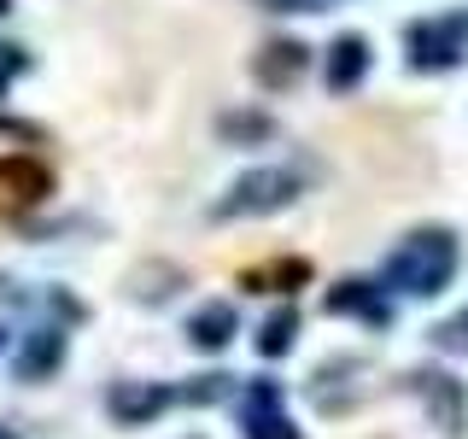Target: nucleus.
<instances>
[{"mask_svg": "<svg viewBox=\"0 0 468 439\" xmlns=\"http://www.w3.org/2000/svg\"><path fill=\"white\" fill-rule=\"evenodd\" d=\"M299 194H304V170L299 165H263V170L234 176L229 194L211 205V217L217 223H234V217H270V211H287Z\"/></svg>", "mask_w": 468, "mask_h": 439, "instance_id": "nucleus-2", "label": "nucleus"}, {"mask_svg": "<svg viewBox=\"0 0 468 439\" xmlns=\"http://www.w3.org/2000/svg\"><path fill=\"white\" fill-rule=\"evenodd\" d=\"M234 340V305L229 299H211L187 316V346L194 351H223Z\"/></svg>", "mask_w": 468, "mask_h": 439, "instance_id": "nucleus-12", "label": "nucleus"}, {"mask_svg": "<svg viewBox=\"0 0 468 439\" xmlns=\"http://www.w3.org/2000/svg\"><path fill=\"white\" fill-rule=\"evenodd\" d=\"M170 404H176V387H165V380H117L106 392V410L123 422V428H141V422L165 416Z\"/></svg>", "mask_w": 468, "mask_h": 439, "instance_id": "nucleus-7", "label": "nucleus"}, {"mask_svg": "<svg viewBox=\"0 0 468 439\" xmlns=\"http://www.w3.org/2000/svg\"><path fill=\"white\" fill-rule=\"evenodd\" d=\"M0 135H12V141H41V129L24 123V117H6V112H0Z\"/></svg>", "mask_w": 468, "mask_h": 439, "instance_id": "nucleus-20", "label": "nucleus"}, {"mask_svg": "<svg viewBox=\"0 0 468 439\" xmlns=\"http://www.w3.org/2000/svg\"><path fill=\"white\" fill-rule=\"evenodd\" d=\"M410 392L428 404L433 428H445V434H463L468 428V392H463L457 375H445V369H410Z\"/></svg>", "mask_w": 468, "mask_h": 439, "instance_id": "nucleus-5", "label": "nucleus"}, {"mask_svg": "<svg viewBox=\"0 0 468 439\" xmlns=\"http://www.w3.org/2000/svg\"><path fill=\"white\" fill-rule=\"evenodd\" d=\"M229 380H234V375H199L194 387H176V399H187V404H217V399H229Z\"/></svg>", "mask_w": 468, "mask_h": 439, "instance_id": "nucleus-16", "label": "nucleus"}, {"mask_svg": "<svg viewBox=\"0 0 468 439\" xmlns=\"http://www.w3.org/2000/svg\"><path fill=\"white\" fill-rule=\"evenodd\" d=\"M0 439H12V428H0Z\"/></svg>", "mask_w": 468, "mask_h": 439, "instance_id": "nucleus-22", "label": "nucleus"}, {"mask_svg": "<svg viewBox=\"0 0 468 439\" xmlns=\"http://www.w3.org/2000/svg\"><path fill=\"white\" fill-rule=\"evenodd\" d=\"M240 439H299V422L282 410L275 380H252L240 399Z\"/></svg>", "mask_w": 468, "mask_h": 439, "instance_id": "nucleus-6", "label": "nucleus"}, {"mask_svg": "<svg viewBox=\"0 0 468 439\" xmlns=\"http://www.w3.org/2000/svg\"><path fill=\"white\" fill-rule=\"evenodd\" d=\"M433 340H439V346H457V351H468V311H463V316H451V322H439V328H433Z\"/></svg>", "mask_w": 468, "mask_h": 439, "instance_id": "nucleus-18", "label": "nucleus"}, {"mask_svg": "<svg viewBox=\"0 0 468 439\" xmlns=\"http://www.w3.org/2000/svg\"><path fill=\"white\" fill-rule=\"evenodd\" d=\"M0 12H12V0H0Z\"/></svg>", "mask_w": 468, "mask_h": 439, "instance_id": "nucleus-21", "label": "nucleus"}, {"mask_svg": "<svg viewBox=\"0 0 468 439\" xmlns=\"http://www.w3.org/2000/svg\"><path fill=\"white\" fill-rule=\"evenodd\" d=\"M304 65H311V48H304V41H287V36H282V41H270V48L252 59V70H258V82H263V88H292Z\"/></svg>", "mask_w": 468, "mask_h": 439, "instance_id": "nucleus-10", "label": "nucleus"}, {"mask_svg": "<svg viewBox=\"0 0 468 439\" xmlns=\"http://www.w3.org/2000/svg\"><path fill=\"white\" fill-rule=\"evenodd\" d=\"M58 363H65V334L58 328H36V334H24V346H18V380H48Z\"/></svg>", "mask_w": 468, "mask_h": 439, "instance_id": "nucleus-11", "label": "nucleus"}, {"mask_svg": "<svg viewBox=\"0 0 468 439\" xmlns=\"http://www.w3.org/2000/svg\"><path fill=\"white\" fill-rule=\"evenodd\" d=\"M270 12H322V6H340V0H258Z\"/></svg>", "mask_w": 468, "mask_h": 439, "instance_id": "nucleus-19", "label": "nucleus"}, {"mask_svg": "<svg viewBox=\"0 0 468 439\" xmlns=\"http://www.w3.org/2000/svg\"><path fill=\"white\" fill-rule=\"evenodd\" d=\"M240 287H252V293H292V287H311V263H304V258L258 263V270L240 275Z\"/></svg>", "mask_w": 468, "mask_h": 439, "instance_id": "nucleus-13", "label": "nucleus"}, {"mask_svg": "<svg viewBox=\"0 0 468 439\" xmlns=\"http://www.w3.org/2000/svg\"><path fill=\"white\" fill-rule=\"evenodd\" d=\"M24 70H29V53L12 48V41H0V88H6L12 77H24Z\"/></svg>", "mask_w": 468, "mask_h": 439, "instance_id": "nucleus-17", "label": "nucleus"}, {"mask_svg": "<svg viewBox=\"0 0 468 439\" xmlns=\"http://www.w3.org/2000/svg\"><path fill=\"white\" fill-rule=\"evenodd\" d=\"M217 129H223L234 146H258V141H270V135H275L270 112H223V117H217Z\"/></svg>", "mask_w": 468, "mask_h": 439, "instance_id": "nucleus-15", "label": "nucleus"}, {"mask_svg": "<svg viewBox=\"0 0 468 439\" xmlns=\"http://www.w3.org/2000/svg\"><path fill=\"white\" fill-rule=\"evenodd\" d=\"M322 77H328L334 94H351L363 77H369V36H334L328 48V65H322Z\"/></svg>", "mask_w": 468, "mask_h": 439, "instance_id": "nucleus-9", "label": "nucleus"}, {"mask_svg": "<svg viewBox=\"0 0 468 439\" xmlns=\"http://www.w3.org/2000/svg\"><path fill=\"white\" fill-rule=\"evenodd\" d=\"M328 311L334 316H357V322H369V328H387L392 322L387 293H380L375 282H357V275H346V282L328 287Z\"/></svg>", "mask_w": 468, "mask_h": 439, "instance_id": "nucleus-8", "label": "nucleus"}, {"mask_svg": "<svg viewBox=\"0 0 468 439\" xmlns=\"http://www.w3.org/2000/svg\"><path fill=\"white\" fill-rule=\"evenodd\" d=\"M0 346H6V328H0Z\"/></svg>", "mask_w": 468, "mask_h": 439, "instance_id": "nucleus-23", "label": "nucleus"}, {"mask_svg": "<svg viewBox=\"0 0 468 439\" xmlns=\"http://www.w3.org/2000/svg\"><path fill=\"white\" fill-rule=\"evenodd\" d=\"M457 263H463V246L451 229H410L380 263V282L392 293H410V299H439L457 275Z\"/></svg>", "mask_w": 468, "mask_h": 439, "instance_id": "nucleus-1", "label": "nucleus"}, {"mask_svg": "<svg viewBox=\"0 0 468 439\" xmlns=\"http://www.w3.org/2000/svg\"><path fill=\"white\" fill-rule=\"evenodd\" d=\"M292 334H299V311H292V305H282V311L263 316V328L252 334L258 358H287V351H292Z\"/></svg>", "mask_w": 468, "mask_h": 439, "instance_id": "nucleus-14", "label": "nucleus"}, {"mask_svg": "<svg viewBox=\"0 0 468 439\" xmlns=\"http://www.w3.org/2000/svg\"><path fill=\"white\" fill-rule=\"evenodd\" d=\"M48 194H53V170L41 165V158H29V153H6V158H0V223L36 211Z\"/></svg>", "mask_w": 468, "mask_h": 439, "instance_id": "nucleus-4", "label": "nucleus"}, {"mask_svg": "<svg viewBox=\"0 0 468 439\" xmlns=\"http://www.w3.org/2000/svg\"><path fill=\"white\" fill-rule=\"evenodd\" d=\"M404 53L416 70H457L468 53V12H433L404 29Z\"/></svg>", "mask_w": 468, "mask_h": 439, "instance_id": "nucleus-3", "label": "nucleus"}]
</instances>
